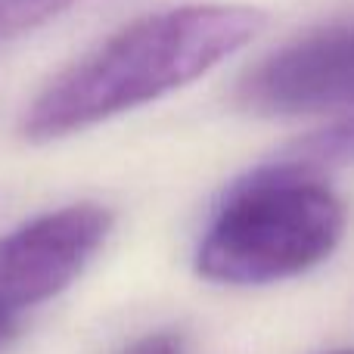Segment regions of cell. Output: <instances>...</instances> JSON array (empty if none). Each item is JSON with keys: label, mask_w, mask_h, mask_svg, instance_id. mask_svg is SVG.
I'll list each match as a JSON object with an SVG mask.
<instances>
[{"label": "cell", "mask_w": 354, "mask_h": 354, "mask_svg": "<svg viewBox=\"0 0 354 354\" xmlns=\"http://www.w3.org/2000/svg\"><path fill=\"white\" fill-rule=\"evenodd\" d=\"M249 3H183L128 22L66 66L22 112L28 143H53L189 87L264 35Z\"/></svg>", "instance_id": "cell-1"}, {"label": "cell", "mask_w": 354, "mask_h": 354, "mask_svg": "<svg viewBox=\"0 0 354 354\" xmlns=\"http://www.w3.org/2000/svg\"><path fill=\"white\" fill-rule=\"evenodd\" d=\"M345 230V199L305 165L261 168L224 193L193 264L214 286H270L320 268Z\"/></svg>", "instance_id": "cell-2"}, {"label": "cell", "mask_w": 354, "mask_h": 354, "mask_svg": "<svg viewBox=\"0 0 354 354\" xmlns=\"http://www.w3.org/2000/svg\"><path fill=\"white\" fill-rule=\"evenodd\" d=\"M115 214L100 202H72L0 236V314L66 292L109 239Z\"/></svg>", "instance_id": "cell-3"}, {"label": "cell", "mask_w": 354, "mask_h": 354, "mask_svg": "<svg viewBox=\"0 0 354 354\" xmlns=\"http://www.w3.org/2000/svg\"><path fill=\"white\" fill-rule=\"evenodd\" d=\"M81 0H0V44L50 25Z\"/></svg>", "instance_id": "cell-4"}, {"label": "cell", "mask_w": 354, "mask_h": 354, "mask_svg": "<svg viewBox=\"0 0 354 354\" xmlns=\"http://www.w3.org/2000/svg\"><path fill=\"white\" fill-rule=\"evenodd\" d=\"M295 165H336V162H354V118L339 124L320 128L317 134L299 140V147L289 149Z\"/></svg>", "instance_id": "cell-5"}, {"label": "cell", "mask_w": 354, "mask_h": 354, "mask_svg": "<svg viewBox=\"0 0 354 354\" xmlns=\"http://www.w3.org/2000/svg\"><path fill=\"white\" fill-rule=\"evenodd\" d=\"M122 354H187V345H183L180 333L156 330V333H147V336L134 339Z\"/></svg>", "instance_id": "cell-6"}, {"label": "cell", "mask_w": 354, "mask_h": 354, "mask_svg": "<svg viewBox=\"0 0 354 354\" xmlns=\"http://www.w3.org/2000/svg\"><path fill=\"white\" fill-rule=\"evenodd\" d=\"M12 333H16V317H3L0 314V348L12 339Z\"/></svg>", "instance_id": "cell-7"}, {"label": "cell", "mask_w": 354, "mask_h": 354, "mask_svg": "<svg viewBox=\"0 0 354 354\" xmlns=\"http://www.w3.org/2000/svg\"><path fill=\"white\" fill-rule=\"evenodd\" d=\"M348 66H351V106H354V25H348Z\"/></svg>", "instance_id": "cell-8"}, {"label": "cell", "mask_w": 354, "mask_h": 354, "mask_svg": "<svg viewBox=\"0 0 354 354\" xmlns=\"http://www.w3.org/2000/svg\"><path fill=\"white\" fill-rule=\"evenodd\" d=\"M336 354H354V351H336Z\"/></svg>", "instance_id": "cell-9"}]
</instances>
